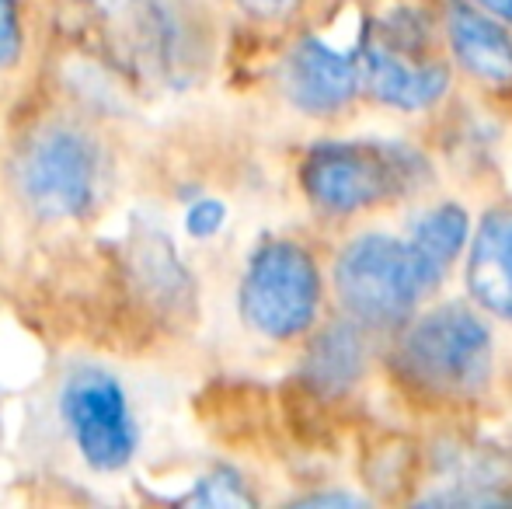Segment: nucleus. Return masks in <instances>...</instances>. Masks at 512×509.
I'll list each match as a JSON object with an SVG mask.
<instances>
[{
  "mask_svg": "<svg viewBox=\"0 0 512 509\" xmlns=\"http://www.w3.org/2000/svg\"><path fill=\"white\" fill-rule=\"evenodd\" d=\"M4 178L18 210L39 227H84L112 196L115 161L91 119L49 112L14 136Z\"/></svg>",
  "mask_w": 512,
  "mask_h": 509,
  "instance_id": "nucleus-1",
  "label": "nucleus"
},
{
  "mask_svg": "<svg viewBox=\"0 0 512 509\" xmlns=\"http://www.w3.org/2000/svg\"><path fill=\"white\" fill-rule=\"evenodd\" d=\"M384 342V370L422 408L474 405L495 384L492 318L471 297L425 304Z\"/></svg>",
  "mask_w": 512,
  "mask_h": 509,
  "instance_id": "nucleus-2",
  "label": "nucleus"
},
{
  "mask_svg": "<svg viewBox=\"0 0 512 509\" xmlns=\"http://www.w3.org/2000/svg\"><path fill=\"white\" fill-rule=\"evenodd\" d=\"M297 185L314 213L356 220L422 196L432 185V161L408 140H317L300 154Z\"/></svg>",
  "mask_w": 512,
  "mask_h": 509,
  "instance_id": "nucleus-3",
  "label": "nucleus"
},
{
  "mask_svg": "<svg viewBox=\"0 0 512 509\" xmlns=\"http://www.w3.org/2000/svg\"><path fill=\"white\" fill-rule=\"evenodd\" d=\"M328 283L338 311L377 339H391L443 290L408 234L384 227H366L345 238L331 258Z\"/></svg>",
  "mask_w": 512,
  "mask_h": 509,
  "instance_id": "nucleus-4",
  "label": "nucleus"
},
{
  "mask_svg": "<svg viewBox=\"0 0 512 509\" xmlns=\"http://www.w3.org/2000/svg\"><path fill=\"white\" fill-rule=\"evenodd\" d=\"M363 98L380 109L422 116L450 98L453 60L446 53L439 18L411 4H394L391 11L373 14L356 39Z\"/></svg>",
  "mask_w": 512,
  "mask_h": 509,
  "instance_id": "nucleus-5",
  "label": "nucleus"
},
{
  "mask_svg": "<svg viewBox=\"0 0 512 509\" xmlns=\"http://www.w3.org/2000/svg\"><path fill=\"white\" fill-rule=\"evenodd\" d=\"M324 269L300 238L269 234L248 252L237 279V318L276 346L304 342L324 321Z\"/></svg>",
  "mask_w": 512,
  "mask_h": 509,
  "instance_id": "nucleus-6",
  "label": "nucleus"
},
{
  "mask_svg": "<svg viewBox=\"0 0 512 509\" xmlns=\"http://www.w3.org/2000/svg\"><path fill=\"white\" fill-rule=\"evenodd\" d=\"M56 419L77 461L95 475H119L136 461L140 419L129 387L102 363H77L56 387Z\"/></svg>",
  "mask_w": 512,
  "mask_h": 509,
  "instance_id": "nucleus-7",
  "label": "nucleus"
},
{
  "mask_svg": "<svg viewBox=\"0 0 512 509\" xmlns=\"http://www.w3.org/2000/svg\"><path fill=\"white\" fill-rule=\"evenodd\" d=\"M129 63L161 84H189L203 67L206 32L196 0H119Z\"/></svg>",
  "mask_w": 512,
  "mask_h": 509,
  "instance_id": "nucleus-8",
  "label": "nucleus"
},
{
  "mask_svg": "<svg viewBox=\"0 0 512 509\" xmlns=\"http://www.w3.org/2000/svg\"><path fill=\"white\" fill-rule=\"evenodd\" d=\"M276 84L286 105L293 112H300V116L321 119V123L342 119L363 98L356 42L349 49H342L328 35H297L279 56Z\"/></svg>",
  "mask_w": 512,
  "mask_h": 509,
  "instance_id": "nucleus-9",
  "label": "nucleus"
},
{
  "mask_svg": "<svg viewBox=\"0 0 512 509\" xmlns=\"http://www.w3.org/2000/svg\"><path fill=\"white\" fill-rule=\"evenodd\" d=\"M439 28L457 74L488 95H512V25L506 18L471 0H443Z\"/></svg>",
  "mask_w": 512,
  "mask_h": 509,
  "instance_id": "nucleus-10",
  "label": "nucleus"
},
{
  "mask_svg": "<svg viewBox=\"0 0 512 509\" xmlns=\"http://www.w3.org/2000/svg\"><path fill=\"white\" fill-rule=\"evenodd\" d=\"M373 342L377 335H370L349 314L338 311L304 339V356L297 363L300 384L321 401L349 398L370 374Z\"/></svg>",
  "mask_w": 512,
  "mask_h": 509,
  "instance_id": "nucleus-11",
  "label": "nucleus"
},
{
  "mask_svg": "<svg viewBox=\"0 0 512 509\" xmlns=\"http://www.w3.org/2000/svg\"><path fill=\"white\" fill-rule=\"evenodd\" d=\"M467 297L512 328V199L485 206L474 220V238L464 258Z\"/></svg>",
  "mask_w": 512,
  "mask_h": 509,
  "instance_id": "nucleus-12",
  "label": "nucleus"
},
{
  "mask_svg": "<svg viewBox=\"0 0 512 509\" xmlns=\"http://www.w3.org/2000/svg\"><path fill=\"white\" fill-rule=\"evenodd\" d=\"M425 482L429 492L418 496L425 506H502L512 503L509 464L499 461V454H485L467 443L436 450Z\"/></svg>",
  "mask_w": 512,
  "mask_h": 509,
  "instance_id": "nucleus-13",
  "label": "nucleus"
},
{
  "mask_svg": "<svg viewBox=\"0 0 512 509\" xmlns=\"http://www.w3.org/2000/svg\"><path fill=\"white\" fill-rule=\"evenodd\" d=\"M408 241L418 248L432 276L446 286L453 269H460L467 258L474 238V217L460 199H436V203H422L411 213L405 227Z\"/></svg>",
  "mask_w": 512,
  "mask_h": 509,
  "instance_id": "nucleus-14",
  "label": "nucleus"
},
{
  "mask_svg": "<svg viewBox=\"0 0 512 509\" xmlns=\"http://www.w3.org/2000/svg\"><path fill=\"white\" fill-rule=\"evenodd\" d=\"M182 503H192V506H251L255 503V496H251L248 482H244L234 468L216 464V468H209L206 475L199 478L196 489H192Z\"/></svg>",
  "mask_w": 512,
  "mask_h": 509,
  "instance_id": "nucleus-15",
  "label": "nucleus"
},
{
  "mask_svg": "<svg viewBox=\"0 0 512 509\" xmlns=\"http://www.w3.org/2000/svg\"><path fill=\"white\" fill-rule=\"evenodd\" d=\"M28 56V18L21 0H0V77L25 67Z\"/></svg>",
  "mask_w": 512,
  "mask_h": 509,
  "instance_id": "nucleus-16",
  "label": "nucleus"
},
{
  "mask_svg": "<svg viewBox=\"0 0 512 509\" xmlns=\"http://www.w3.org/2000/svg\"><path fill=\"white\" fill-rule=\"evenodd\" d=\"M227 220H230V210L223 199L196 196L192 203H185V210H182V231L189 241H213L216 234H223Z\"/></svg>",
  "mask_w": 512,
  "mask_h": 509,
  "instance_id": "nucleus-17",
  "label": "nucleus"
},
{
  "mask_svg": "<svg viewBox=\"0 0 512 509\" xmlns=\"http://www.w3.org/2000/svg\"><path fill=\"white\" fill-rule=\"evenodd\" d=\"M230 4H234L248 21H255V25L279 28V25L297 21L300 14H304L307 0H230Z\"/></svg>",
  "mask_w": 512,
  "mask_h": 509,
  "instance_id": "nucleus-18",
  "label": "nucleus"
},
{
  "mask_svg": "<svg viewBox=\"0 0 512 509\" xmlns=\"http://www.w3.org/2000/svg\"><path fill=\"white\" fill-rule=\"evenodd\" d=\"M300 506H363V496H352V492H310V496L297 499Z\"/></svg>",
  "mask_w": 512,
  "mask_h": 509,
  "instance_id": "nucleus-19",
  "label": "nucleus"
},
{
  "mask_svg": "<svg viewBox=\"0 0 512 509\" xmlns=\"http://www.w3.org/2000/svg\"><path fill=\"white\" fill-rule=\"evenodd\" d=\"M471 4H478V7H485V11L499 14V18H506L509 25H512V0H471Z\"/></svg>",
  "mask_w": 512,
  "mask_h": 509,
  "instance_id": "nucleus-20",
  "label": "nucleus"
}]
</instances>
